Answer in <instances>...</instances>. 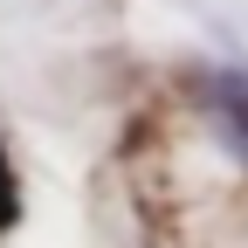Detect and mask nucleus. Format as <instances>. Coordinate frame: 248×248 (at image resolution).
Here are the masks:
<instances>
[{"label":"nucleus","mask_w":248,"mask_h":248,"mask_svg":"<svg viewBox=\"0 0 248 248\" xmlns=\"http://www.w3.org/2000/svg\"><path fill=\"white\" fill-rule=\"evenodd\" d=\"M14 228H21V172L7 159V145H0V241H7Z\"/></svg>","instance_id":"f257e3e1"}]
</instances>
